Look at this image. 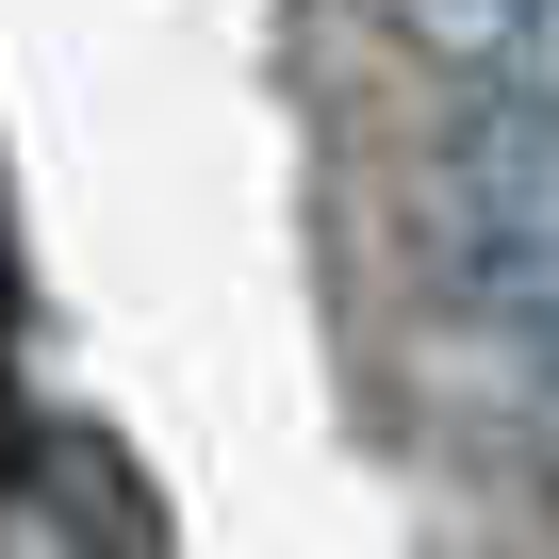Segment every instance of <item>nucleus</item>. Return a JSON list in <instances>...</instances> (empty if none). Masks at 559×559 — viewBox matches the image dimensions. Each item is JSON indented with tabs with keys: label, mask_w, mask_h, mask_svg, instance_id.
Wrapping results in <instances>:
<instances>
[{
	"label": "nucleus",
	"mask_w": 559,
	"mask_h": 559,
	"mask_svg": "<svg viewBox=\"0 0 559 559\" xmlns=\"http://www.w3.org/2000/svg\"><path fill=\"white\" fill-rule=\"evenodd\" d=\"M428 230L461 263V297L559 330V99H477V132L428 165Z\"/></svg>",
	"instance_id": "1"
},
{
	"label": "nucleus",
	"mask_w": 559,
	"mask_h": 559,
	"mask_svg": "<svg viewBox=\"0 0 559 559\" xmlns=\"http://www.w3.org/2000/svg\"><path fill=\"white\" fill-rule=\"evenodd\" d=\"M17 477L67 510L83 559H165V493H148V461H132L99 412H34V461H17Z\"/></svg>",
	"instance_id": "2"
},
{
	"label": "nucleus",
	"mask_w": 559,
	"mask_h": 559,
	"mask_svg": "<svg viewBox=\"0 0 559 559\" xmlns=\"http://www.w3.org/2000/svg\"><path fill=\"white\" fill-rule=\"evenodd\" d=\"M379 17L477 99H559V0H379Z\"/></svg>",
	"instance_id": "3"
},
{
	"label": "nucleus",
	"mask_w": 559,
	"mask_h": 559,
	"mask_svg": "<svg viewBox=\"0 0 559 559\" xmlns=\"http://www.w3.org/2000/svg\"><path fill=\"white\" fill-rule=\"evenodd\" d=\"M526 461L559 477V346H543V379H526Z\"/></svg>",
	"instance_id": "4"
},
{
	"label": "nucleus",
	"mask_w": 559,
	"mask_h": 559,
	"mask_svg": "<svg viewBox=\"0 0 559 559\" xmlns=\"http://www.w3.org/2000/svg\"><path fill=\"white\" fill-rule=\"evenodd\" d=\"M17 461H34V428H17V395H0V477H17Z\"/></svg>",
	"instance_id": "5"
}]
</instances>
